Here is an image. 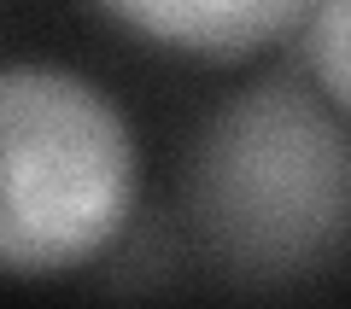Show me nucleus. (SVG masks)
I'll return each mask as SVG.
<instances>
[{
	"mask_svg": "<svg viewBox=\"0 0 351 309\" xmlns=\"http://www.w3.org/2000/svg\"><path fill=\"white\" fill-rule=\"evenodd\" d=\"M106 18L147 36L152 47L193 59H246L299 29L304 0H94Z\"/></svg>",
	"mask_w": 351,
	"mask_h": 309,
	"instance_id": "7ed1b4c3",
	"label": "nucleus"
},
{
	"mask_svg": "<svg viewBox=\"0 0 351 309\" xmlns=\"http://www.w3.org/2000/svg\"><path fill=\"white\" fill-rule=\"evenodd\" d=\"M304 29V70H311L316 94L346 111L351 105V76H346V0H304L299 12Z\"/></svg>",
	"mask_w": 351,
	"mask_h": 309,
	"instance_id": "20e7f679",
	"label": "nucleus"
},
{
	"mask_svg": "<svg viewBox=\"0 0 351 309\" xmlns=\"http://www.w3.org/2000/svg\"><path fill=\"white\" fill-rule=\"evenodd\" d=\"M135 204V135L88 76L0 64V274L94 263Z\"/></svg>",
	"mask_w": 351,
	"mask_h": 309,
	"instance_id": "f03ea898",
	"label": "nucleus"
},
{
	"mask_svg": "<svg viewBox=\"0 0 351 309\" xmlns=\"http://www.w3.org/2000/svg\"><path fill=\"white\" fill-rule=\"evenodd\" d=\"M188 193L211 257L246 280L334 263L351 216L346 111L293 82L246 88L199 135Z\"/></svg>",
	"mask_w": 351,
	"mask_h": 309,
	"instance_id": "f257e3e1",
	"label": "nucleus"
}]
</instances>
